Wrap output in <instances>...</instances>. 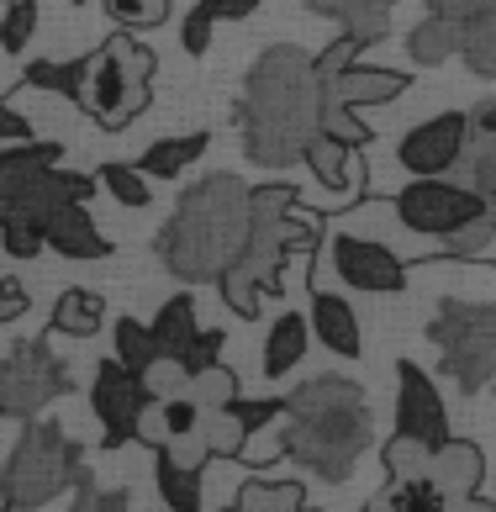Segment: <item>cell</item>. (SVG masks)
<instances>
[{
  "instance_id": "37",
  "label": "cell",
  "mask_w": 496,
  "mask_h": 512,
  "mask_svg": "<svg viewBox=\"0 0 496 512\" xmlns=\"http://www.w3.org/2000/svg\"><path fill=\"white\" fill-rule=\"evenodd\" d=\"M190 396H196L201 407H222V402H233V396H238V375L217 359V365H206V370L190 375Z\"/></svg>"
},
{
  "instance_id": "12",
  "label": "cell",
  "mask_w": 496,
  "mask_h": 512,
  "mask_svg": "<svg viewBox=\"0 0 496 512\" xmlns=\"http://www.w3.org/2000/svg\"><path fill=\"white\" fill-rule=\"evenodd\" d=\"M465 148H470V117L465 111H438L396 143V159L412 180H423V175H454L465 164Z\"/></svg>"
},
{
  "instance_id": "29",
  "label": "cell",
  "mask_w": 496,
  "mask_h": 512,
  "mask_svg": "<svg viewBox=\"0 0 496 512\" xmlns=\"http://www.w3.org/2000/svg\"><path fill=\"white\" fill-rule=\"evenodd\" d=\"M85 80H90V59H53V64L27 69V85L53 90V96H64L74 106H85Z\"/></svg>"
},
{
  "instance_id": "13",
  "label": "cell",
  "mask_w": 496,
  "mask_h": 512,
  "mask_svg": "<svg viewBox=\"0 0 496 512\" xmlns=\"http://www.w3.org/2000/svg\"><path fill=\"white\" fill-rule=\"evenodd\" d=\"M328 259H333V275H338L349 291H365V296H396V291L407 286V264L396 259L386 243H375V238L333 233V238H328Z\"/></svg>"
},
{
  "instance_id": "49",
  "label": "cell",
  "mask_w": 496,
  "mask_h": 512,
  "mask_svg": "<svg viewBox=\"0 0 496 512\" xmlns=\"http://www.w3.org/2000/svg\"><path fill=\"white\" fill-rule=\"evenodd\" d=\"M486 206H491V227H496V201H486Z\"/></svg>"
},
{
  "instance_id": "6",
  "label": "cell",
  "mask_w": 496,
  "mask_h": 512,
  "mask_svg": "<svg viewBox=\"0 0 496 512\" xmlns=\"http://www.w3.org/2000/svg\"><path fill=\"white\" fill-rule=\"evenodd\" d=\"M59 143H32L0 148V222H32L43 227L64 201H90L95 180L80 169H59Z\"/></svg>"
},
{
  "instance_id": "30",
  "label": "cell",
  "mask_w": 496,
  "mask_h": 512,
  "mask_svg": "<svg viewBox=\"0 0 496 512\" xmlns=\"http://www.w3.org/2000/svg\"><path fill=\"white\" fill-rule=\"evenodd\" d=\"M375 507H386V512H449L454 502L433 486V476H412V481H391V491L375 497Z\"/></svg>"
},
{
  "instance_id": "24",
  "label": "cell",
  "mask_w": 496,
  "mask_h": 512,
  "mask_svg": "<svg viewBox=\"0 0 496 512\" xmlns=\"http://www.w3.org/2000/svg\"><path fill=\"white\" fill-rule=\"evenodd\" d=\"M454 53H460V27H454L449 16H438V11H428L423 22L407 32V59L417 69H438V64H449Z\"/></svg>"
},
{
  "instance_id": "39",
  "label": "cell",
  "mask_w": 496,
  "mask_h": 512,
  "mask_svg": "<svg viewBox=\"0 0 496 512\" xmlns=\"http://www.w3.org/2000/svg\"><path fill=\"white\" fill-rule=\"evenodd\" d=\"M159 417H164V433H169V439H196V428H201V402H196L190 391L164 396V402H159Z\"/></svg>"
},
{
  "instance_id": "22",
  "label": "cell",
  "mask_w": 496,
  "mask_h": 512,
  "mask_svg": "<svg viewBox=\"0 0 496 512\" xmlns=\"http://www.w3.org/2000/svg\"><path fill=\"white\" fill-rule=\"evenodd\" d=\"M206 148H212V132H185V138H159L143 148V175L148 180H180L190 164H196Z\"/></svg>"
},
{
  "instance_id": "2",
  "label": "cell",
  "mask_w": 496,
  "mask_h": 512,
  "mask_svg": "<svg viewBox=\"0 0 496 512\" xmlns=\"http://www.w3.org/2000/svg\"><path fill=\"white\" fill-rule=\"evenodd\" d=\"M375 444V412L365 402V386L349 375H317L285 396L280 412V460H296L301 470L343 486L354 465Z\"/></svg>"
},
{
  "instance_id": "32",
  "label": "cell",
  "mask_w": 496,
  "mask_h": 512,
  "mask_svg": "<svg viewBox=\"0 0 496 512\" xmlns=\"http://www.w3.org/2000/svg\"><path fill=\"white\" fill-rule=\"evenodd\" d=\"M428 460L433 449L407 439V433H391V444H380V465H386L391 481H412V476H428Z\"/></svg>"
},
{
  "instance_id": "34",
  "label": "cell",
  "mask_w": 496,
  "mask_h": 512,
  "mask_svg": "<svg viewBox=\"0 0 496 512\" xmlns=\"http://www.w3.org/2000/svg\"><path fill=\"white\" fill-rule=\"evenodd\" d=\"M95 185H106L111 196H117L122 206H132V212H143L148 201H154V191H148V175L132 164H106L101 175H95Z\"/></svg>"
},
{
  "instance_id": "1",
  "label": "cell",
  "mask_w": 496,
  "mask_h": 512,
  "mask_svg": "<svg viewBox=\"0 0 496 512\" xmlns=\"http://www.w3.org/2000/svg\"><path fill=\"white\" fill-rule=\"evenodd\" d=\"M317 59L296 43H275L264 48L254 69L243 80V96H238V138H243V154L248 164L259 169H291L307 159V143L322 132L317 117Z\"/></svg>"
},
{
  "instance_id": "50",
  "label": "cell",
  "mask_w": 496,
  "mask_h": 512,
  "mask_svg": "<svg viewBox=\"0 0 496 512\" xmlns=\"http://www.w3.org/2000/svg\"><path fill=\"white\" fill-rule=\"evenodd\" d=\"M74 6H85V0H74Z\"/></svg>"
},
{
  "instance_id": "31",
  "label": "cell",
  "mask_w": 496,
  "mask_h": 512,
  "mask_svg": "<svg viewBox=\"0 0 496 512\" xmlns=\"http://www.w3.org/2000/svg\"><path fill=\"white\" fill-rule=\"evenodd\" d=\"M322 90V85H317ZM317 117H322V132H333L338 143H349V148H365L375 132H370V122H359V111L354 106H343L333 90H322V101H317Z\"/></svg>"
},
{
  "instance_id": "3",
  "label": "cell",
  "mask_w": 496,
  "mask_h": 512,
  "mask_svg": "<svg viewBox=\"0 0 496 512\" xmlns=\"http://www.w3.org/2000/svg\"><path fill=\"white\" fill-rule=\"evenodd\" d=\"M243 233H248V185L217 169V175L190 180L180 191L175 217L154 238V254L164 259V270L175 280L201 286V280H217L238 259Z\"/></svg>"
},
{
  "instance_id": "19",
  "label": "cell",
  "mask_w": 496,
  "mask_h": 512,
  "mask_svg": "<svg viewBox=\"0 0 496 512\" xmlns=\"http://www.w3.org/2000/svg\"><path fill=\"white\" fill-rule=\"evenodd\" d=\"M312 349V322L307 312H296V307H285L275 322H270V338H264V375L270 381H285L301 359H307Z\"/></svg>"
},
{
  "instance_id": "21",
  "label": "cell",
  "mask_w": 496,
  "mask_h": 512,
  "mask_svg": "<svg viewBox=\"0 0 496 512\" xmlns=\"http://www.w3.org/2000/svg\"><path fill=\"white\" fill-rule=\"evenodd\" d=\"M154 476H159L164 507H175V512H201V502H206V465H185V460H175V454L159 444Z\"/></svg>"
},
{
  "instance_id": "9",
  "label": "cell",
  "mask_w": 496,
  "mask_h": 512,
  "mask_svg": "<svg viewBox=\"0 0 496 512\" xmlns=\"http://www.w3.org/2000/svg\"><path fill=\"white\" fill-rule=\"evenodd\" d=\"M74 391V375L59 354H53L48 338H22L0 354V423H22V417H37L48 402Z\"/></svg>"
},
{
  "instance_id": "16",
  "label": "cell",
  "mask_w": 496,
  "mask_h": 512,
  "mask_svg": "<svg viewBox=\"0 0 496 512\" xmlns=\"http://www.w3.org/2000/svg\"><path fill=\"white\" fill-rule=\"evenodd\" d=\"M43 238H48V249H53V254L80 259V264L111 254V238L101 233V227H95V217H90V206H85V201H64L59 212L43 222Z\"/></svg>"
},
{
  "instance_id": "17",
  "label": "cell",
  "mask_w": 496,
  "mask_h": 512,
  "mask_svg": "<svg viewBox=\"0 0 496 512\" xmlns=\"http://www.w3.org/2000/svg\"><path fill=\"white\" fill-rule=\"evenodd\" d=\"M428 476H433V486L444 491V497L460 507L475 486L486 481V454H481V444H470V439H449L433 449V460H428Z\"/></svg>"
},
{
  "instance_id": "35",
  "label": "cell",
  "mask_w": 496,
  "mask_h": 512,
  "mask_svg": "<svg viewBox=\"0 0 496 512\" xmlns=\"http://www.w3.org/2000/svg\"><path fill=\"white\" fill-rule=\"evenodd\" d=\"M117 359L122 365H132V370H148L159 359V349H154V328L148 322H138V317H117Z\"/></svg>"
},
{
  "instance_id": "44",
  "label": "cell",
  "mask_w": 496,
  "mask_h": 512,
  "mask_svg": "<svg viewBox=\"0 0 496 512\" xmlns=\"http://www.w3.org/2000/svg\"><path fill=\"white\" fill-rule=\"evenodd\" d=\"M201 11L212 16V22H248V16L259 11V0H201Z\"/></svg>"
},
{
  "instance_id": "10",
  "label": "cell",
  "mask_w": 496,
  "mask_h": 512,
  "mask_svg": "<svg viewBox=\"0 0 496 512\" xmlns=\"http://www.w3.org/2000/svg\"><path fill=\"white\" fill-rule=\"evenodd\" d=\"M391 212H396V222H402L407 233L433 238L438 249H444L460 227L491 217V206H486V196L475 191V185H460L449 175H423V180H412L407 191H396Z\"/></svg>"
},
{
  "instance_id": "40",
  "label": "cell",
  "mask_w": 496,
  "mask_h": 512,
  "mask_svg": "<svg viewBox=\"0 0 496 512\" xmlns=\"http://www.w3.org/2000/svg\"><path fill=\"white\" fill-rule=\"evenodd\" d=\"M222 349H227V333H222V328H201V333H196V338H190V344L180 349L175 365H180L185 375H196V370H206V365H217Z\"/></svg>"
},
{
  "instance_id": "27",
  "label": "cell",
  "mask_w": 496,
  "mask_h": 512,
  "mask_svg": "<svg viewBox=\"0 0 496 512\" xmlns=\"http://www.w3.org/2000/svg\"><path fill=\"white\" fill-rule=\"evenodd\" d=\"M233 507H243V512H296V507H307V486L296 476H259L238 491Z\"/></svg>"
},
{
  "instance_id": "41",
  "label": "cell",
  "mask_w": 496,
  "mask_h": 512,
  "mask_svg": "<svg viewBox=\"0 0 496 512\" xmlns=\"http://www.w3.org/2000/svg\"><path fill=\"white\" fill-rule=\"evenodd\" d=\"M0 249L11 259H37L48 249V238H43V227H32V222H0Z\"/></svg>"
},
{
  "instance_id": "8",
  "label": "cell",
  "mask_w": 496,
  "mask_h": 512,
  "mask_svg": "<svg viewBox=\"0 0 496 512\" xmlns=\"http://www.w3.org/2000/svg\"><path fill=\"white\" fill-rule=\"evenodd\" d=\"M154 101V53L138 48L132 37H111L106 48L90 53V80H85V111L106 132L138 122Z\"/></svg>"
},
{
  "instance_id": "42",
  "label": "cell",
  "mask_w": 496,
  "mask_h": 512,
  "mask_svg": "<svg viewBox=\"0 0 496 512\" xmlns=\"http://www.w3.org/2000/svg\"><path fill=\"white\" fill-rule=\"evenodd\" d=\"M212 27H217V22H212L201 6L180 22V48L190 53V59H206V48H212Z\"/></svg>"
},
{
  "instance_id": "38",
  "label": "cell",
  "mask_w": 496,
  "mask_h": 512,
  "mask_svg": "<svg viewBox=\"0 0 496 512\" xmlns=\"http://www.w3.org/2000/svg\"><path fill=\"white\" fill-rule=\"evenodd\" d=\"M465 164H470V185H475V191H481L486 201H496V138H481V132L470 127Z\"/></svg>"
},
{
  "instance_id": "26",
  "label": "cell",
  "mask_w": 496,
  "mask_h": 512,
  "mask_svg": "<svg viewBox=\"0 0 496 512\" xmlns=\"http://www.w3.org/2000/svg\"><path fill=\"white\" fill-rule=\"evenodd\" d=\"M101 322H106V296L101 291H64L48 328L64 333V338H95Z\"/></svg>"
},
{
  "instance_id": "20",
  "label": "cell",
  "mask_w": 496,
  "mask_h": 512,
  "mask_svg": "<svg viewBox=\"0 0 496 512\" xmlns=\"http://www.w3.org/2000/svg\"><path fill=\"white\" fill-rule=\"evenodd\" d=\"M391 6L396 0H307V11L328 16V22H338L354 37H365V48L391 37Z\"/></svg>"
},
{
  "instance_id": "15",
  "label": "cell",
  "mask_w": 496,
  "mask_h": 512,
  "mask_svg": "<svg viewBox=\"0 0 496 512\" xmlns=\"http://www.w3.org/2000/svg\"><path fill=\"white\" fill-rule=\"evenodd\" d=\"M317 85L333 90L343 106L359 111V106L396 101L412 80H407V74H396V69H375V64H343V69H317Z\"/></svg>"
},
{
  "instance_id": "14",
  "label": "cell",
  "mask_w": 496,
  "mask_h": 512,
  "mask_svg": "<svg viewBox=\"0 0 496 512\" xmlns=\"http://www.w3.org/2000/svg\"><path fill=\"white\" fill-rule=\"evenodd\" d=\"M396 433L438 449L449 439V412L444 396H438L433 375L417 365V359H396Z\"/></svg>"
},
{
  "instance_id": "47",
  "label": "cell",
  "mask_w": 496,
  "mask_h": 512,
  "mask_svg": "<svg viewBox=\"0 0 496 512\" xmlns=\"http://www.w3.org/2000/svg\"><path fill=\"white\" fill-rule=\"evenodd\" d=\"M22 138H32V122L0 101V143H22Z\"/></svg>"
},
{
  "instance_id": "48",
  "label": "cell",
  "mask_w": 496,
  "mask_h": 512,
  "mask_svg": "<svg viewBox=\"0 0 496 512\" xmlns=\"http://www.w3.org/2000/svg\"><path fill=\"white\" fill-rule=\"evenodd\" d=\"M470 127L481 132V138H496V96H491V101H481V106H475V117H470Z\"/></svg>"
},
{
  "instance_id": "45",
  "label": "cell",
  "mask_w": 496,
  "mask_h": 512,
  "mask_svg": "<svg viewBox=\"0 0 496 512\" xmlns=\"http://www.w3.org/2000/svg\"><path fill=\"white\" fill-rule=\"evenodd\" d=\"M428 11L449 16V22H465V16H481V11H496V0H423Z\"/></svg>"
},
{
  "instance_id": "25",
  "label": "cell",
  "mask_w": 496,
  "mask_h": 512,
  "mask_svg": "<svg viewBox=\"0 0 496 512\" xmlns=\"http://www.w3.org/2000/svg\"><path fill=\"white\" fill-rule=\"evenodd\" d=\"M349 154H354L349 143H338L333 132H317V138L307 143V159H301V164H307L312 175L328 185V191L354 196V185H359V180H354V169H349Z\"/></svg>"
},
{
  "instance_id": "33",
  "label": "cell",
  "mask_w": 496,
  "mask_h": 512,
  "mask_svg": "<svg viewBox=\"0 0 496 512\" xmlns=\"http://www.w3.org/2000/svg\"><path fill=\"white\" fill-rule=\"evenodd\" d=\"M37 0H11L6 16H0V48L11 53V59H22V53L32 48V37H37Z\"/></svg>"
},
{
  "instance_id": "36",
  "label": "cell",
  "mask_w": 496,
  "mask_h": 512,
  "mask_svg": "<svg viewBox=\"0 0 496 512\" xmlns=\"http://www.w3.org/2000/svg\"><path fill=\"white\" fill-rule=\"evenodd\" d=\"M169 0H106V16L117 27H132V32H143V27H164L169 22Z\"/></svg>"
},
{
  "instance_id": "7",
  "label": "cell",
  "mask_w": 496,
  "mask_h": 512,
  "mask_svg": "<svg viewBox=\"0 0 496 512\" xmlns=\"http://www.w3.org/2000/svg\"><path fill=\"white\" fill-rule=\"evenodd\" d=\"M428 344L438 349V375L465 396L496 386V301H438Z\"/></svg>"
},
{
  "instance_id": "28",
  "label": "cell",
  "mask_w": 496,
  "mask_h": 512,
  "mask_svg": "<svg viewBox=\"0 0 496 512\" xmlns=\"http://www.w3.org/2000/svg\"><path fill=\"white\" fill-rule=\"evenodd\" d=\"M460 27V59L470 74L481 80H496V11H481V16H465Z\"/></svg>"
},
{
  "instance_id": "11",
  "label": "cell",
  "mask_w": 496,
  "mask_h": 512,
  "mask_svg": "<svg viewBox=\"0 0 496 512\" xmlns=\"http://www.w3.org/2000/svg\"><path fill=\"white\" fill-rule=\"evenodd\" d=\"M154 402L143 386V370L122 365L117 354L95 365V381H90V407L101 417V433H106V449H122L127 439H138V417L143 407Z\"/></svg>"
},
{
  "instance_id": "4",
  "label": "cell",
  "mask_w": 496,
  "mask_h": 512,
  "mask_svg": "<svg viewBox=\"0 0 496 512\" xmlns=\"http://www.w3.org/2000/svg\"><path fill=\"white\" fill-rule=\"evenodd\" d=\"M317 217H307L296 206V185H248V233H243V249L238 259L217 275L222 301L233 307L238 317H259L264 296H280L285 291V264L291 254H307L317 249Z\"/></svg>"
},
{
  "instance_id": "18",
  "label": "cell",
  "mask_w": 496,
  "mask_h": 512,
  "mask_svg": "<svg viewBox=\"0 0 496 512\" xmlns=\"http://www.w3.org/2000/svg\"><path fill=\"white\" fill-rule=\"evenodd\" d=\"M307 322H312V338L328 354H338V359H359L365 354V333H359V317H354V307L343 301L338 291H312V312H307Z\"/></svg>"
},
{
  "instance_id": "46",
  "label": "cell",
  "mask_w": 496,
  "mask_h": 512,
  "mask_svg": "<svg viewBox=\"0 0 496 512\" xmlns=\"http://www.w3.org/2000/svg\"><path fill=\"white\" fill-rule=\"evenodd\" d=\"M127 507H132L127 486H106V491H90L80 512H127Z\"/></svg>"
},
{
  "instance_id": "43",
  "label": "cell",
  "mask_w": 496,
  "mask_h": 512,
  "mask_svg": "<svg viewBox=\"0 0 496 512\" xmlns=\"http://www.w3.org/2000/svg\"><path fill=\"white\" fill-rule=\"evenodd\" d=\"M27 307H32V296H27L22 280H16V275H0V322L27 317Z\"/></svg>"
},
{
  "instance_id": "23",
  "label": "cell",
  "mask_w": 496,
  "mask_h": 512,
  "mask_svg": "<svg viewBox=\"0 0 496 512\" xmlns=\"http://www.w3.org/2000/svg\"><path fill=\"white\" fill-rule=\"evenodd\" d=\"M154 349H159V359H180V349L190 344V338L201 333V317H196V296L190 291H180V296H169L164 307L154 312Z\"/></svg>"
},
{
  "instance_id": "5",
  "label": "cell",
  "mask_w": 496,
  "mask_h": 512,
  "mask_svg": "<svg viewBox=\"0 0 496 512\" xmlns=\"http://www.w3.org/2000/svg\"><path fill=\"white\" fill-rule=\"evenodd\" d=\"M85 465V444H74L53 417H22L16 439L0 460V507L32 512L59 502Z\"/></svg>"
}]
</instances>
